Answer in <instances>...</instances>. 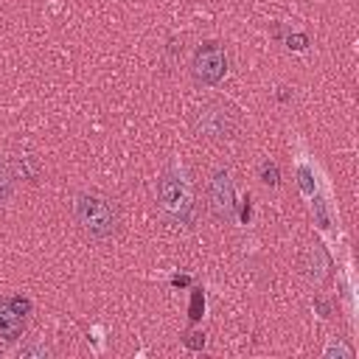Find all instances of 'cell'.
I'll return each instance as SVG.
<instances>
[{
  "mask_svg": "<svg viewBox=\"0 0 359 359\" xmlns=\"http://www.w3.org/2000/svg\"><path fill=\"white\" fill-rule=\"evenodd\" d=\"M208 205H210V213L219 222H230L233 219L236 194H233V180H230V171L227 168L213 171L210 182H208Z\"/></svg>",
  "mask_w": 359,
  "mask_h": 359,
  "instance_id": "5b68a950",
  "label": "cell"
},
{
  "mask_svg": "<svg viewBox=\"0 0 359 359\" xmlns=\"http://www.w3.org/2000/svg\"><path fill=\"white\" fill-rule=\"evenodd\" d=\"M300 185H303V191H311V182H309V171H306V168H300Z\"/></svg>",
  "mask_w": 359,
  "mask_h": 359,
  "instance_id": "9a60e30c",
  "label": "cell"
},
{
  "mask_svg": "<svg viewBox=\"0 0 359 359\" xmlns=\"http://www.w3.org/2000/svg\"><path fill=\"white\" fill-rule=\"evenodd\" d=\"M191 73L199 84H219L227 73V53H224V45L222 42H202L196 50H194V59H191Z\"/></svg>",
  "mask_w": 359,
  "mask_h": 359,
  "instance_id": "277c9868",
  "label": "cell"
},
{
  "mask_svg": "<svg viewBox=\"0 0 359 359\" xmlns=\"http://www.w3.org/2000/svg\"><path fill=\"white\" fill-rule=\"evenodd\" d=\"M261 180L266 185H278V165L275 163H264L261 165Z\"/></svg>",
  "mask_w": 359,
  "mask_h": 359,
  "instance_id": "9c48e42d",
  "label": "cell"
},
{
  "mask_svg": "<svg viewBox=\"0 0 359 359\" xmlns=\"http://www.w3.org/2000/svg\"><path fill=\"white\" fill-rule=\"evenodd\" d=\"M199 309H202V294L194 292V300H191V320H199Z\"/></svg>",
  "mask_w": 359,
  "mask_h": 359,
  "instance_id": "7c38bea8",
  "label": "cell"
},
{
  "mask_svg": "<svg viewBox=\"0 0 359 359\" xmlns=\"http://www.w3.org/2000/svg\"><path fill=\"white\" fill-rule=\"evenodd\" d=\"M31 314V303L22 294H11L0 300V337L14 342L25 331V320Z\"/></svg>",
  "mask_w": 359,
  "mask_h": 359,
  "instance_id": "8992f818",
  "label": "cell"
},
{
  "mask_svg": "<svg viewBox=\"0 0 359 359\" xmlns=\"http://www.w3.org/2000/svg\"><path fill=\"white\" fill-rule=\"evenodd\" d=\"M194 129L199 137L208 140H227L236 132V115L230 107L219 104V101H208L196 109L194 115Z\"/></svg>",
  "mask_w": 359,
  "mask_h": 359,
  "instance_id": "3957f363",
  "label": "cell"
},
{
  "mask_svg": "<svg viewBox=\"0 0 359 359\" xmlns=\"http://www.w3.org/2000/svg\"><path fill=\"white\" fill-rule=\"evenodd\" d=\"M289 48H294V50L306 48V36H289Z\"/></svg>",
  "mask_w": 359,
  "mask_h": 359,
  "instance_id": "5bb4252c",
  "label": "cell"
},
{
  "mask_svg": "<svg viewBox=\"0 0 359 359\" xmlns=\"http://www.w3.org/2000/svg\"><path fill=\"white\" fill-rule=\"evenodd\" d=\"M6 196H8V177L0 171V202H3Z\"/></svg>",
  "mask_w": 359,
  "mask_h": 359,
  "instance_id": "4fadbf2b",
  "label": "cell"
},
{
  "mask_svg": "<svg viewBox=\"0 0 359 359\" xmlns=\"http://www.w3.org/2000/svg\"><path fill=\"white\" fill-rule=\"evenodd\" d=\"M171 283H174V286H185V283H188V278H174Z\"/></svg>",
  "mask_w": 359,
  "mask_h": 359,
  "instance_id": "2e32d148",
  "label": "cell"
},
{
  "mask_svg": "<svg viewBox=\"0 0 359 359\" xmlns=\"http://www.w3.org/2000/svg\"><path fill=\"white\" fill-rule=\"evenodd\" d=\"M334 353H339V356H345V359H351V356H353V353H351V348H345L342 342H339V345L334 342V345H331V348L325 351V356H334Z\"/></svg>",
  "mask_w": 359,
  "mask_h": 359,
  "instance_id": "30bf717a",
  "label": "cell"
},
{
  "mask_svg": "<svg viewBox=\"0 0 359 359\" xmlns=\"http://www.w3.org/2000/svg\"><path fill=\"white\" fill-rule=\"evenodd\" d=\"M73 213H76V222L81 224V230L90 233L93 238H109L118 230V210L101 194H79Z\"/></svg>",
  "mask_w": 359,
  "mask_h": 359,
  "instance_id": "6da1fadb",
  "label": "cell"
},
{
  "mask_svg": "<svg viewBox=\"0 0 359 359\" xmlns=\"http://www.w3.org/2000/svg\"><path fill=\"white\" fill-rule=\"evenodd\" d=\"M300 272H303L311 283H317V286L331 278V261H328V255H325V250H323L320 244H314V247H309V250L303 252V258H300Z\"/></svg>",
  "mask_w": 359,
  "mask_h": 359,
  "instance_id": "52a82bcc",
  "label": "cell"
},
{
  "mask_svg": "<svg viewBox=\"0 0 359 359\" xmlns=\"http://www.w3.org/2000/svg\"><path fill=\"white\" fill-rule=\"evenodd\" d=\"M31 356H48V348L42 345V342H34V345H25V348H20V359H31Z\"/></svg>",
  "mask_w": 359,
  "mask_h": 359,
  "instance_id": "ba28073f",
  "label": "cell"
},
{
  "mask_svg": "<svg viewBox=\"0 0 359 359\" xmlns=\"http://www.w3.org/2000/svg\"><path fill=\"white\" fill-rule=\"evenodd\" d=\"M157 199H160V208L165 210L168 219H174L180 224H191L194 222V196H191L188 185L182 180H177L174 174H163L160 177Z\"/></svg>",
  "mask_w": 359,
  "mask_h": 359,
  "instance_id": "7a4b0ae2",
  "label": "cell"
},
{
  "mask_svg": "<svg viewBox=\"0 0 359 359\" xmlns=\"http://www.w3.org/2000/svg\"><path fill=\"white\" fill-rule=\"evenodd\" d=\"M182 342H185L188 348H202V345H205V334H188Z\"/></svg>",
  "mask_w": 359,
  "mask_h": 359,
  "instance_id": "8fae6325",
  "label": "cell"
}]
</instances>
